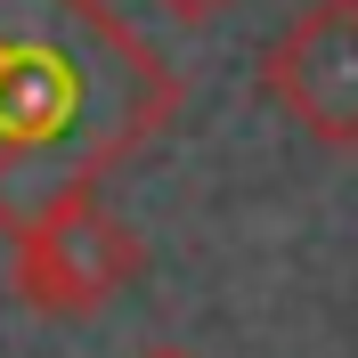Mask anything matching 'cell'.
Returning <instances> with one entry per match:
<instances>
[{"label":"cell","mask_w":358,"mask_h":358,"mask_svg":"<svg viewBox=\"0 0 358 358\" xmlns=\"http://www.w3.org/2000/svg\"><path fill=\"white\" fill-rule=\"evenodd\" d=\"M179 98L114 0H0V236L98 203L106 171L171 131Z\"/></svg>","instance_id":"6da1fadb"},{"label":"cell","mask_w":358,"mask_h":358,"mask_svg":"<svg viewBox=\"0 0 358 358\" xmlns=\"http://www.w3.org/2000/svg\"><path fill=\"white\" fill-rule=\"evenodd\" d=\"M138 268H147L138 228L98 212V203L49 212V220L8 236V285L33 317H98Z\"/></svg>","instance_id":"7a4b0ae2"},{"label":"cell","mask_w":358,"mask_h":358,"mask_svg":"<svg viewBox=\"0 0 358 358\" xmlns=\"http://www.w3.org/2000/svg\"><path fill=\"white\" fill-rule=\"evenodd\" d=\"M261 98L301 138L358 155V0H310L261 49Z\"/></svg>","instance_id":"3957f363"},{"label":"cell","mask_w":358,"mask_h":358,"mask_svg":"<svg viewBox=\"0 0 358 358\" xmlns=\"http://www.w3.org/2000/svg\"><path fill=\"white\" fill-rule=\"evenodd\" d=\"M147 8H163L171 24H187V33H196V24H220L236 0H147Z\"/></svg>","instance_id":"277c9868"},{"label":"cell","mask_w":358,"mask_h":358,"mask_svg":"<svg viewBox=\"0 0 358 358\" xmlns=\"http://www.w3.org/2000/svg\"><path fill=\"white\" fill-rule=\"evenodd\" d=\"M138 358H196V350H187V342H147Z\"/></svg>","instance_id":"5b68a950"}]
</instances>
